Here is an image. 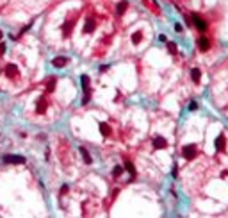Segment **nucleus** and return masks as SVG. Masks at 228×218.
<instances>
[{"instance_id": "nucleus-1", "label": "nucleus", "mask_w": 228, "mask_h": 218, "mask_svg": "<svg viewBox=\"0 0 228 218\" xmlns=\"http://www.w3.org/2000/svg\"><path fill=\"white\" fill-rule=\"evenodd\" d=\"M2 161H4L6 165H25V163H27L25 156H18V154H6V156L2 157Z\"/></svg>"}, {"instance_id": "nucleus-2", "label": "nucleus", "mask_w": 228, "mask_h": 218, "mask_svg": "<svg viewBox=\"0 0 228 218\" xmlns=\"http://www.w3.org/2000/svg\"><path fill=\"white\" fill-rule=\"evenodd\" d=\"M191 18H193V24L196 25V29H198L200 32H205V31H207V21L203 20V16H200L198 13H193Z\"/></svg>"}, {"instance_id": "nucleus-3", "label": "nucleus", "mask_w": 228, "mask_h": 218, "mask_svg": "<svg viewBox=\"0 0 228 218\" xmlns=\"http://www.w3.org/2000/svg\"><path fill=\"white\" fill-rule=\"evenodd\" d=\"M68 63H70V57H66V56H57V57L52 59V66H54V68H64Z\"/></svg>"}, {"instance_id": "nucleus-4", "label": "nucleus", "mask_w": 228, "mask_h": 218, "mask_svg": "<svg viewBox=\"0 0 228 218\" xmlns=\"http://www.w3.org/2000/svg\"><path fill=\"white\" fill-rule=\"evenodd\" d=\"M73 27H75V20H72V18H70V20H66L64 24H62V36H64V38H70Z\"/></svg>"}, {"instance_id": "nucleus-5", "label": "nucleus", "mask_w": 228, "mask_h": 218, "mask_svg": "<svg viewBox=\"0 0 228 218\" xmlns=\"http://www.w3.org/2000/svg\"><path fill=\"white\" fill-rule=\"evenodd\" d=\"M6 73H7V77H11V79L20 77V70H18L16 64H13V63H9L7 66H6Z\"/></svg>"}, {"instance_id": "nucleus-6", "label": "nucleus", "mask_w": 228, "mask_h": 218, "mask_svg": "<svg viewBox=\"0 0 228 218\" xmlns=\"http://www.w3.org/2000/svg\"><path fill=\"white\" fill-rule=\"evenodd\" d=\"M196 154H198V150H196L194 145H187V147H184V157H186V159H194Z\"/></svg>"}, {"instance_id": "nucleus-7", "label": "nucleus", "mask_w": 228, "mask_h": 218, "mask_svg": "<svg viewBox=\"0 0 228 218\" xmlns=\"http://www.w3.org/2000/svg\"><path fill=\"white\" fill-rule=\"evenodd\" d=\"M198 48H200L201 52H207V50L210 48V41H209V38L200 36V38H198Z\"/></svg>"}, {"instance_id": "nucleus-8", "label": "nucleus", "mask_w": 228, "mask_h": 218, "mask_svg": "<svg viewBox=\"0 0 228 218\" xmlns=\"http://www.w3.org/2000/svg\"><path fill=\"white\" fill-rule=\"evenodd\" d=\"M96 29V21H95V18H87L86 20V25H84V34H91Z\"/></svg>"}, {"instance_id": "nucleus-9", "label": "nucleus", "mask_w": 228, "mask_h": 218, "mask_svg": "<svg viewBox=\"0 0 228 218\" xmlns=\"http://www.w3.org/2000/svg\"><path fill=\"white\" fill-rule=\"evenodd\" d=\"M127 9H128V2H127V0H121V2H118V6H116V14L123 16L127 13Z\"/></svg>"}, {"instance_id": "nucleus-10", "label": "nucleus", "mask_w": 228, "mask_h": 218, "mask_svg": "<svg viewBox=\"0 0 228 218\" xmlns=\"http://www.w3.org/2000/svg\"><path fill=\"white\" fill-rule=\"evenodd\" d=\"M36 111L39 113V115H43L45 111H47V100H45L43 97L38 100V104H36Z\"/></svg>"}, {"instance_id": "nucleus-11", "label": "nucleus", "mask_w": 228, "mask_h": 218, "mask_svg": "<svg viewBox=\"0 0 228 218\" xmlns=\"http://www.w3.org/2000/svg\"><path fill=\"white\" fill-rule=\"evenodd\" d=\"M224 147H226V138H224V134H219L217 140H216V148L217 150H224Z\"/></svg>"}, {"instance_id": "nucleus-12", "label": "nucleus", "mask_w": 228, "mask_h": 218, "mask_svg": "<svg viewBox=\"0 0 228 218\" xmlns=\"http://www.w3.org/2000/svg\"><path fill=\"white\" fill-rule=\"evenodd\" d=\"M79 150H80V154H82V157H84V163H86V165H91V163H93V159H91V156H89V152H87L84 147H79Z\"/></svg>"}, {"instance_id": "nucleus-13", "label": "nucleus", "mask_w": 228, "mask_h": 218, "mask_svg": "<svg viewBox=\"0 0 228 218\" xmlns=\"http://www.w3.org/2000/svg\"><path fill=\"white\" fill-rule=\"evenodd\" d=\"M191 77H193V82L198 84L200 79H201V70H200V68H193V70H191Z\"/></svg>"}, {"instance_id": "nucleus-14", "label": "nucleus", "mask_w": 228, "mask_h": 218, "mask_svg": "<svg viewBox=\"0 0 228 218\" xmlns=\"http://www.w3.org/2000/svg\"><path fill=\"white\" fill-rule=\"evenodd\" d=\"M153 147H155V148H166L168 143H166L164 138H155V140H153Z\"/></svg>"}, {"instance_id": "nucleus-15", "label": "nucleus", "mask_w": 228, "mask_h": 218, "mask_svg": "<svg viewBox=\"0 0 228 218\" xmlns=\"http://www.w3.org/2000/svg\"><path fill=\"white\" fill-rule=\"evenodd\" d=\"M141 41H143V32L141 31H135L132 34V43H134V45H139Z\"/></svg>"}, {"instance_id": "nucleus-16", "label": "nucleus", "mask_w": 228, "mask_h": 218, "mask_svg": "<svg viewBox=\"0 0 228 218\" xmlns=\"http://www.w3.org/2000/svg\"><path fill=\"white\" fill-rule=\"evenodd\" d=\"M100 133H102L103 136H110V127H109V123H105V122L100 123Z\"/></svg>"}, {"instance_id": "nucleus-17", "label": "nucleus", "mask_w": 228, "mask_h": 218, "mask_svg": "<svg viewBox=\"0 0 228 218\" xmlns=\"http://www.w3.org/2000/svg\"><path fill=\"white\" fill-rule=\"evenodd\" d=\"M55 84H57V79L52 77V79L48 81V84H47V93H52V91L55 90Z\"/></svg>"}, {"instance_id": "nucleus-18", "label": "nucleus", "mask_w": 228, "mask_h": 218, "mask_svg": "<svg viewBox=\"0 0 228 218\" xmlns=\"http://www.w3.org/2000/svg\"><path fill=\"white\" fill-rule=\"evenodd\" d=\"M125 168L130 172V175H132V177H135V168H134V165H132L130 161H125Z\"/></svg>"}, {"instance_id": "nucleus-19", "label": "nucleus", "mask_w": 228, "mask_h": 218, "mask_svg": "<svg viewBox=\"0 0 228 218\" xmlns=\"http://www.w3.org/2000/svg\"><path fill=\"white\" fill-rule=\"evenodd\" d=\"M121 172H123V168H121V166H114V170H112V175H114V177H120V175H121Z\"/></svg>"}, {"instance_id": "nucleus-20", "label": "nucleus", "mask_w": 228, "mask_h": 218, "mask_svg": "<svg viewBox=\"0 0 228 218\" xmlns=\"http://www.w3.org/2000/svg\"><path fill=\"white\" fill-rule=\"evenodd\" d=\"M32 24H34V21H30V24H29V25H25V27H21V31H20L18 34H20V36H23V34H25V32H27V31L32 27Z\"/></svg>"}, {"instance_id": "nucleus-21", "label": "nucleus", "mask_w": 228, "mask_h": 218, "mask_svg": "<svg viewBox=\"0 0 228 218\" xmlns=\"http://www.w3.org/2000/svg\"><path fill=\"white\" fill-rule=\"evenodd\" d=\"M168 50L171 54H176V43H168Z\"/></svg>"}, {"instance_id": "nucleus-22", "label": "nucleus", "mask_w": 228, "mask_h": 218, "mask_svg": "<svg viewBox=\"0 0 228 218\" xmlns=\"http://www.w3.org/2000/svg\"><path fill=\"white\" fill-rule=\"evenodd\" d=\"M6 43H0V56H2V54H6Z\"/></svg>"}, {"instance_id": "nucleus-23", "label": "nucleus", "mask_w": 228, "mask_h": 218, "mask_svg": "<svg viewBox=\"0 0 228 218\" xmlns=\"http://www.w3.org/2000/svg\"><path fill=\"white\" fill-rule=\"evenodd\" d=\"M196 107H198V104H196V102H191V105H189V109H191V111H194Z\"/></svg>"}, {"instance_id": "nucleus-24", "label": "nucleus", "mask_w": 228, "mask_h": 218, "mask_svg": "<svg viewBox=\"0 0 228 218\" xmlns=\"http://www.w3.org/2000/svg\"><path fill=\"white\" fill-rule=\"evenodd\" d=\"M175 31H176V32H182V25H180V24H175Z\"/></svg>"}, {"instance_id": "nucleus-25", "label": "nucleus", "mask_w": 228, "mask_h": 218, "mask_svg": "<svg viewBox=\"0 0 228 218\" xmlns=\"http://www.w3.org/2000/svg\"><path fill=\"white\" fill-rule=\"evenodd\" d=\"M66 191H68V184H64V186H62V188H61V195H64V193H66Z\"/></svg>"}, {"instance_id": "nucleus-26", "label": "nucleus", "mask_w": 228, "mask_h": 218, "mask_svg": "<svg viewBox=\"0 0 228 218\" xmlns=\"http://www.w3.org/2000/svg\"><path fill=\"white\" fill-rule=\"evenodd\" d=\"M105 70H109V66H107V64H103V66H100V72H105Z\"/></svg>"}, {"instance_id": "nucleus-27", "label": "nucleus", "mask_w": 228, "mask_h": 218, "mask_svg": "<svg viewBox=\"0 0 228 218\" xmlns=\"http://www.w3.org/2000/svg\"><path fill=\"white\" fill-rule=\"evenodd\" d=\"M2 36H4V34H2V31H0V41H2Z\"/></svg>"}]
</instances>
